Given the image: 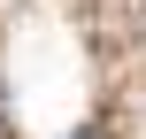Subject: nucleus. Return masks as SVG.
<instances>
[{
	"label": "nucleus",
	"mask_w": 146,
	"mask_h": 139,
	"mask_svg": "<svg viewBox=\"0 0 146 139\" xmlns=\"http://www.w3.org/2000/svg\"><path fill=\"white\" fill-rule=\"evenodd\" d=\"M69 139H100V132H69Z\"/></svg>",
	"instance_id": "f257e3e1"
}]
</instances>
